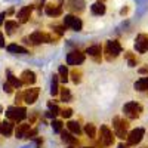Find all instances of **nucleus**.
<instances>
[{
    "label": "nucleus",
    "instance_id": "nucleus-6",
    "mask_svg": "<svg viewBox=\"0 0 148 148\" xmlns=\"http://www.w3.org/2000/svg\"><path fill=\"white\" fill-rule=\"evenodd\" d=\"M144 135H145V130L142 127H138V129H133L127 133V136H126V144L130 147V145H138L142 138H144Z\"/></svg>",
    "mask_w": 148,
    "mask_h": 148
},
{
    "label": "nucleus",
    "instance_id": "nucleus-22",
    "mask_svg": "<svg viewBox=\"0 0 148 148\" xmlns=\"http://www.w3.org/2000/svg\"><path fill=\"white\" fill-rule=\"evenodd\" d=\"M8 83H9L14 89H19L21 86H22V82H21L18 77H15L10 71H8Z\"/></svg>",
    "mask_w": 148,
    "mask_h": 148
},
{
    "label": "nucleus",
    "instance_id": "nucleus-41",
    "mask_svg": "<svg viewBox=\"0 0 148 148\" xmlns=\"http://www.w3.org/2000/svg\"><path fill=\"white\" fill-rule=\"evenodd\" d=\"M147 71H148V68H141L139 70V73H147Z\"/></svg>",
    "mask_w": 148,
    "mask_h": 148
},
{
    "label": "nucleus",
    "instance_id": "nucleus-20",
    "mask_svg": "<svg viewBox=\"0 0 148 148\" xmlns=\"http://www.w3.org/2000/svg\"><path fill=\"white\" fill-rule=\"evenodd\" d=\"M6 49H8V52H10V53H16V55H25V53H28V51H27L25 47H22V46H19V45H16V43L9 45Z\"/></svg>",
    "mask_w": 148,
    "mask_h": 148
},
{
    "label": "nucleus",
    "instance_id": "nucleus-37",
    "mask_svg": "<svg viewBox=\"0 0 148 148\" xmlns=\"http://www.w3.org/2000/svg\"><path fill=\"white\" fill-rule=\"evenodd\" d=\"M0 47H5V39H3L2 33H0Z\"/></svg>",
    "mask_w": 148,
    "mask_h": 148
},
{
    "label": "nucleus",
    "instance_id": "nucleus-13",
    "mask_svg": "<svg viewBox=\"0 0 148 148\" xmlns=\"http://www.w3.org/2000/svg\"><path fill=\"white\" fill-rule=\"evenodd\" d=\"M30 129H31V125H30V123H19V125L16 126V129H15V136L19 138V139L25 138L27 133L30 132Z\"/></svg>",
    "mask_w": 148,
    "mask_h": 148
},
{
    "label": "nucleus",
    "instance_id": "nucleus-42",
    "mask_svg": "<svg viewBox=\"0 0 148 148\" xmlns=\"http://www.w3.org/2000/svg\"><path fill=\"white\" fill-rule=\"evenodd\" d=\"M98 2H102V3H104V2H105V0H98Z\"/></svg>",
    "mask_w": 148,
    "mask_h": 148
},
{
    "label": "nucleus",
    "instance_id": "nucleus-19",
    "mask_svg": "<svg viewBox=\"0 0 148 148\" xmlns=\"http://www.w3.org/2000/svg\"><path fill=\"white\" fill-rule=\"evenodd\" d=\"M133 88H135V90H138V92H145V90H148V76H147V77H142V79H139V80H136V82H135V84H133Z\"/></svg>",
    "mask_w": 148,
    "mask_h": 148
},
{
    "label": "nucleus",
    "instance_id": "nucleus-12",
    "mask_svg": "<svg viewBox=\"0 0 148 148\" xmlns=\"http://www.w3.org/2000/svg\"><path fill=\"white\" fill-rule=\"evenodd\" d=\"M31 12H33V6H24V8L18 12V15H16L18 22L25 24V22L30 19V16H31Z\"/></svg>",
    "mask_w": 148,
    "mask_h": 148
},
{
    "label": "nucleus",
    "instance_id": "nucleus-9",
    "mask_svg": "<svg viewBox=\"0 0 148 148\" xmlns=\"http://www.w3.org/2000/svg\"><path fill=\"white\" fill-rule=\"evenodd\" d=\"M135 49L139 53H145L148 52V36L147 34H139L135 40Z\"/></svg>",
    "mask_w": 148,
    "mask_h": 148
},
{
    "label": "nucleus",
    "instance_id": "nucleus-25",
    "mask_svg": "<svg viewBox=\"0 0 148 148\" xmlns=\"http://www.w3.org/2000/svg\"><path fill=\"white\" fill-rule=\"evenodd\" d=\"M5 28H6V34H14L18 30V22L9 19V21L5 22Z\"/></svg>",
    "mask_w": 148,
    "mask_h": 148
},
{
    "label": "nucleus",
    "instance_id": "nucleus-36",
    "mask_svg": "<svg viewBox=\"0 0 148 148\" xmlns=\"http://www.w3.org/2000/svg\"><path fill=\"white\" fill-rule=\"evenodd\" d=\"M53 31H56V33H58V36H62V34H64V30L61 28V27H55V28H53Z\"/></svg>",
    "mask_w": 148,
    "mask_h": 148
},
{
    "label": "nucleus",
    "instance_id": "nucleus-5",
    "mask_svg": "<svg viewBox=\"0 0 148 148\" xmlns=\"http://www.w3.org/2000/svg\"><path fill=\"white\" fill-rule=\"evenodd\" d=\"M28 43H31V45L52 43V37L46 33H42V31H34L28 36Z\"/></svg>",
    "mask_w": 148,
    "mask_h": 148
},
{
    "label": "nucleus",
    "instance_id": "nucleus-14",
    "mask_svg": "<svg viewBox=\"0 0 148 148\" xmlns=\"http://www.w3.org/2000/svg\"><path fill=\"white\" fill-rule=\"evenodd\" d=\"M14 133V121H2L0 123V135H3V136H10V135Z\"/></svg>",
    "mask_w": 148,
    "mask_h": 148
},
{
    "label": "nucleus",
    "instance_id": "nucleus-10",
    "mask_svg": "<svg viewBox=\"0 0 148 148\" xmlns=\"http://www.w3.org/2000/svg\"><path fill=\"white\" fill-rule=\"evenodd\" d=\"M39 88H31V89H27L25 92H22V99L24 102H27V104H34L37 101V98H39Z\"/></svg>",
    "mask_w": 148,
    "mask_h": 148
},
{
    "label": "nucleus",
    "instance_id": "nucleus-8",
    "mask_svg": "<svg viewBox=\"0 0 148 148\" xmlns=\"http://www.w3.org/2000/svg\"><path fill=\"white\" fill-rule=\"evenodd\" d=\"M64 25L70 30H74V31H80L82 27H83V22L80 18L74 16V15H65L64 16Z\"/></svg>",
    "mask_w": 148,
    "mask_h": 148
},
{
    "label": "nucleus",
    "instance_id": "nucleus-35",
    "mask_svg": "<svg viewBox=\"0 0 148 148\" xmlns=\"http://www.w3.org/2000/svg\"><path fill=\"white\" fill-rule=\"evenodd\" d=\"M3 90H5L6 93H10L12 90H14V88H12V86H10V84H9L8 82H6V83L3 84Z\"/></svg>",
    "mask_w": 148,
    "mask_h": 148
},
{
    "label": "nucleus",
    "instance_id": "nucleus-23",
    "mask_svg": "<svg viewBox=\"0 0 148 148\" xmlns=\"http://www.w3.org/2000/svg\"><path fill=\"white\" fill-rule=\"evenodd\" d=\"M90 10L93 15H104L105 14V5L102 2H96L90 6Z\"/></svg>",
    "mask_w": 148,
    "mask_h": 148
},
{
    "label": "nucleus",
    "instance_id": "nucleus-34",
    "mask_svg": "<svg viewBox=\"0 0 148 148\" xmlns=\"http://www.w3.org/2000/svg\"><path fill=\"white\" fill-rule=\"evenodd\" d=\"M61 116H62L64 119H70L73 116V110L71 108H64L62 111H61Z\"/></svg>",
    "mask_w": 148,
    "mask_h": 148
},
{
    "label": "nucleus",
    "instance_id": "nucleus-40",
    "mask_svg": "<svg viewBox=\"0 0 148 148\" xmlns=\"http://www.w3.org/2000/svg\"><path fill=\"white\" fill-rule=\"evenodd\" d=\"M117 148H129V145H127V144H120Z\"/></svg>",
    "mask_w": 148,
    "mask_h": 148
},
{
    "label": "nucleus",
    "instance_id": "nucleus-33",
    "mask_svg": "<svg viewBox=\"0 0 148 148\" xmlns=\"http://www.w3.org/2000/svg\"><path fill=\"white\" fill-rule=\"evenodd\" d=\"M126 58H127V61H129V67H135V65H136V59H135V56H133L130 52L126 53Z\"/></svg>",
    "mask_w": 148,
    "mask_h": 148
},
{
    "label": "nucleus",
    "instance_id": "nucleus-39",
    "mask_svg": "<svg viewBox=\"0 0 148 148\" xmlns=\"http://www.w3.org/2000/svg\"><path fill=\"white\" fill-rule=\"evenodd\" d=\"M5 14H0V25H2V24H3V21H5Z\"/></svg>",
    "mask_w": 148,
    "mask_h": 148
},
{
    "label": "nucleus",
    "instance_id": "nucleus-21",
    "mask_svg": "<svg viewBox=\"0 0 148 148\" xmlns=\"http://www.w3.org/2000/svg\"><path fill=\"white\" fill-rule=\"evenodd\" d=\"M61 139H62L65 144H70V145H76L77 144V138H74L71 132L61 130Z\"/></svg>",
    "mask_w": 148,
    "mask_h": 148
},
{
    "label": "nucleus",
    "instance_id": "nucleus-4",
    "mask_svg": "<svg viewBox=\"0 0 148 148\" xmlns=\"http://www.w3.org/2000/svg\"><path fill=\"white\" fill-rule=\"evenodd\" d=\"M105 53H107V59L111 61L116 56H119L121 53V46L117 40H108L107 42V47H105Z\"/></svg>",
    "mask_w": 148,
    "mask_h": 148
},
{
    "label": "nucleus",
    "instance_id": "nucleus-15",
    "mask_svg": "<svg viewBox=\"0 0 148 148\" xmlns=\"http://www.w3.org/2000/svg\"><path fill=\"white\" fill-rule=\"evenodd\" d=\"M36 80H37V77H36V73L34 71H30V70H25V71H22V74H21V82H22V84H33V83H36Z\"/></svg>",
    "mask_w": 148,
    "mask_h": 148
},
{
    "label": "nucleus",
    "instance_id": "nucleus-43",
    "mask_svg": "<svg viewBox=\"0 0 148 148\" xmlns=\"http://www.w3.org/2000/svg\"><path fill=\"white\" fill-rule=\"evenodd\" d=\"M82 148H89V147H82Z\"/></svg>",
    "mask_w": 148,
    "mask_h": 148
},
{
    "label": "nucleus",
    "instance_id": "nucleus-28",
    "mask_svg": "<svg viewBox=\"0 0 148 148\" xmlns=\"http://www.w3.org/2000/svg\"><path fill=\"white\" fill-rule=\"evenodd\" d=\"M61 101H62V102H70L71 101V92H70V89H67V88L61 89Z\"/></svg>",
    "mask_w": 148,
    "mask_h": 148
},
{
    "label": "nucleus",
    "instance_id": "nucleus-11",
    "mask_svg": "<svg viewBox=\"0 0 148 148\" xmlns=\"http://www.w3.org/2000/svg\"><path fill=\"white\" fill-rule=\"evenodd\" d=\"M84 61V53L80 51H73L67 55V64L68 65H80Z\"/></svg>",
    "mask_w": 148,
    "mask_h": 148
},
{
    "label": "nucleus",
    "instance_id": "nucleus-31",
    "mask_svg": "<svg viewBox=\"0 0 148 148\" xmlns=\"http://www.w3.org/2000/svg\"><path fill=\"white\" fill-rule=\"evenodd\" d=\"M71 77H73V82H74V83H80V80H82V73H80L79 70H73V71H71Z\"/></svg>",
    "mask_w": 148,
    "mask_h": 148
},
{
    "label": "nucleus",
    "instance_id": "nucleus-30",
    "mask_svg": "<svg viewBox=\"0 0 148 148\" xmlns=\"http://www.w3.org/2000/svg\"><path fill=\"white\" fill-rule=\"evenodd\" d=\"M47 107H49V116H51V117H55V116L59 113V108L56 107V104L49 102V104H47Z\"/></svg>",
    "mask_w": 148,
    "mask_h": 148
},
{
    "label": "nucleus",
    "instance_id": "nucleus-44",
    "mask_svg": "<svg viewBox=\"0 0 148 148\" xmlns=\"http://www.w3.org/2000/svg\"><path fill=\"white\" fill-rule=\"evenodd\" d=\"M68 148H73V147H68Z\"/></svg>",
    "mask_w": 148,
    "mask_h": 148
},
{
    "label": "nucleus",
    "instance_id": "nucleus-18",
    "mask_svg": "<svg viewBox=\"0 0 148 148\" xmlns=\"http://www.w3.org/2000/svg\"><path fill=\"white\" fill-rule=\"evenodd\" d=\"M45 12H46V15H49V16H58V15H61L62 9H61V6H56L53 3H49V5L45 6Z\"/></svg>",
    "mask_w": 148,
    "mask_h": 148
},
{
    "label": "nucleus",
    "instance_id": "nucleus-29",
    "mask_svg": "<svg viewBox=\"0 0 148 148\" xmlns=\"http://www.w3.org/2000/svg\"><path fill=\"white\" fill-rule=\"evenodd\" d=\"M84 133L88 135L89 138H95V135H96V129H95V126L92 125V123H89V125H86V126H84Z\"/></svg>",
    "mask_w": 148,
    "mask_h": 148
},
{
    "label": "nucleus",
    "instance_id": "nucleus-26",
    "mask_svg": "<svg viewBox=\"0 0 148 148\" xmlns=\"http://www.w3.org/2000/svg\"><path fill=\"white\" fill-rule=\"evenodd\" d=\"M58 77L61 82L67 83L68 82V70H67V65H61L59 70H58Z\"/></svg>",
    "mask_w": 148,
    "mask_h": 148
},
{
    "label": "nucleus",
    "instance_id": "nucleus-32",
    "mask_svg": "<svg viewBox=\"0 0 148 148\" xmlns=\"http://www.w3.org/2000/svg\"><path fill=\"white\" fill-rule=\"evenodd\" d=\"M52 129L55 132H61V130H62V121H61V120H53L52 121Z\"/></svg>",
    "mask_w": 148,
    "mask_h": 148
},
{
    "label": "nucleus",
    "instance_id": "nucleus-3",
    "mask_svg": "<svg viewBox=\"0 0 148 148\" xmlns=\"http://www.w3.org/2000/svg\"><path fill=\"white\" fill-rule=\"evenodd\" d=\"M123 113H125V116L130 120L138 119L142 113V107L138 102H127V104L123 105Z\"/></svg>",
    "mask_w": 148,
    "mask_h": 148
},
{
    "label": "nucleus",
    "instance_id": "nucleus-7",
    "mask_svg": "<svg viewBox=\"0 0 148 148\" xmlns=\"http://www.w3.org/2000/svg\"><path fill=\"white\" fill-rule=\"evenodd\" d=\"M99 141L105 147H110V145L114 144V135L110 130V127L105 126V125H102L101 129H99Z\"/></svg>",
    "mask_w": 148,
    "mask_h": 148
},
{
    "label": "nucleus",
    "instance_id": "nucleus-16",
    "mask_svg": "<svg viewBox=\"0 0 148 148\" xmlns=\"http://www.w3.org/2000/svg\"><path fill=\"white\" fill-rule=\"evenodd\" d=\"M86 3L84 0H68L67 2V9L73 10V12H82L84 9Z\"/></svg>",
    "mask_w": 148,
    "mask_h": 148
},
{
    "label": "nucleus",
    "instance_id": "nucleus-24",
    "mask_svg": "<svg viewBox=\"0 0 148 148\" xmlns=\"http://www.w3.org/2000/svg\"><path fill=\"white\" fill-rule=\"evenodd\" d=\"M67 127H68V130L73 133V135H80L82 133V127H80V125L77 121H68L67 123Z\"/></svg>",
    "mask_w": 148,
    "mask_h": 148
},
{
    "label": "nucleus",
    "instance_id": "nucleus-17",
    "mask_svg": "<svg viewBox=\"0 0 148 148\" xmlns=\"http://www.w3.org/2000/svg\"><path fill=\"white\" fill-rule=\"evenodd\" d=\"M86 53H89V56H92L95 61H99L101 59V53H102V47L99 45H93V46H89Z\"/></svg>",
    "mask_w": 148,
    "mask_h": 148
},
{
    "label": "nucleus",
    "instance_id": "nucleus-2",
    "mask_svg": "<svg viewBox=\"0 0 148 148\" xmlns=\"http://www.w3.org/2000/svg\"><path fill=\"white\" fill-rule=\"evenodd\" d=\"M6 117L10 120V121H22L24 119L27 117V110L24 107H9L6 110Z\"/></svg>",
    "mask_w": 148,
    "mask_h": 148
},
{
    "label": "nucleus",
    "instance_id": "nucleus-27",
    "mask_svg": "<svg viewBox=\"0 0 148 148\" xmlns=\"http://www.w3.org/2000/svg\"><path fill=\"white\" fill-rule=\"evenodd\" d=\"M58 83H59V77H58V74H55V76L52 77V84H51V93H52V96H56L58 92H59Z\"/></svg>",
    "mask_w": 148,
    "mask_h": 148
},
{
    "label": "nucleus",
    "instance_id": "nucleus-1",
    "mask_svg": "<svg viewBox=\"0 0 148 148\" xmlns=\"http://www.w3.org/2000/svg\"><path fill=\"white\" fill-rule=\"evenodd\" d=\"M113 127H114V133L116 136L120 139H125L127 136V129H129V123L125 119H120V117H114L113 119Z\"/></svg>",
    "mask_w": 148,
    "mask_h": 148
},
{
    "label": "nucleus",
    "instance_id": "nucleus-38",
    "mask_svg": "<svg viewBox=\"0 0 148 148\" xmlns=\"http://www.w3.org/2000/svg\"><path fill=\"white\" fill-rule=\"evenodd\" d=\"M15 101H16V104L22 101V93H16V98H15Z\"/></svg>",
    "mask_w": 148,
    "mask_h": 148
}]
</instances>
